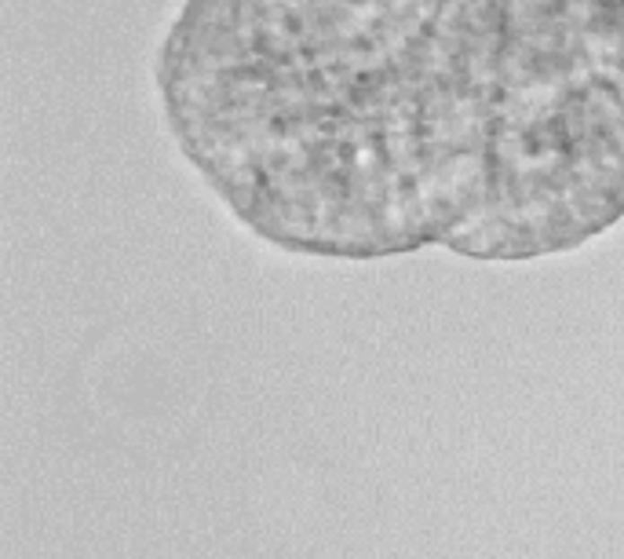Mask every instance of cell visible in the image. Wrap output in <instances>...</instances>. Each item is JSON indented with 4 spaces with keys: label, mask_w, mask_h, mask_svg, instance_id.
Here are the masks:
<instances>
[{
    "label": "cell",
    "mask_w": 624,
    "mask_h": 559,
    "mask_svg": "<svg viewBox=\"0 0 624 559\" xmlns=\"http://www.w3.org/2000/svg\"><path fill=\"white\" fill-rule=\"evenodd\" d=\"M157 92L289 253L537 260L624 216V0H187Z\"/></svg>",
    "instance_id": "obj_1"
}]
</instances>
